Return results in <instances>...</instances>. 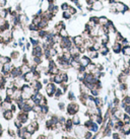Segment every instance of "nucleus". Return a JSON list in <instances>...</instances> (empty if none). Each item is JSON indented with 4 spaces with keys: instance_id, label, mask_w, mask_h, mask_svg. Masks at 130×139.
I'll use <instances>...</instances> for the list:
<instances>
[{
    "instance_id": "f257e3e1",
    "label": "nucleus",
    "mask_w": 130,
    "mask_h": 139,
    "mask_svg": "<svg viewBox=\"0 0 130 139\" xmlns=\"http://www.w3.org/2000/svg\"><path fill=\"white\" fill-rule=\"evenodd\" d=\"M113 6H114V8L116 9V11H117V13H118V14H119V13H121V14H125L126 12H129V11H130V7H129V5H128V4H126V3L123 2V1H120V0H118L117 2L114 3Z\"/></svg>"
},
{
    "instance_id": "f03ea898",
    "label": "nucleus",
    "mask_w": 130,
    "mask_h": 139,
    "mask_svg": "<svg viewBox=\"0 0 130 139\" xmlns=\"http://www.w3.org/2000/svg\"><path fill=\"white\" fill-rule=\"evenodd\" d=\"M79 111H80V106H79V104L76 102H70L66 106V114L68 116H70V117L78 114Z\"/></svg>"
},
{
    "instance_id": "7ed1b4c3",
    "label": "nucleus",
    "mask_w": 130,
    "mask_h": 139,
    "mask_svg": "<svg viewBox=\"0 0 130 139\" xmlns=\"http://www.w3.org/2000/svg\"><path fill=\"white\" fill-rule=\"evenodd\" d=\"M60 46L62 49H66V50H70V49L75 46L73 44V41H72V36H69L67 38H63V39H61L60 41Z\"/></svg>"
},
{
    "instance_id": "20e7f679",
    "label": "nucleus",
    "mask_w": 130,
    "mask_h": 139,
    "mask_svg": "<svg viewBox=\"0 0 130 139\" xmlns=\"http://www.w3.org/2000/svg\"><path fill=\"white\" fill-rule=\"evenodd\" d=\"M56 89H57V84H55L54 82L50 81L48 84L45 85V91L48 97H54Z\"/></svg>"
},
{
    "instance_id": "39448f33",
    "label": "nucleus",
    "mask_w": 130,
    "mask_h": 139,
    "mask_svg": "<svg viewBox=\"0 0 130 139\" xmlns=\"http://www.w3.org/2000/svg\"><path fill=\"white\" fill-rule=\"evenodd\" d=\"M32 56H37V57H43L44 58V49L42 45H38L32 48Z\"/></svg>"
},
{
    "instance_id": "423d86ee",
    "label": "nucleus",
    "mask_w": 130,
    "mask_h": 139,
    "mask_svg": "<svg viewBox=\"0 0 130 139\" xmlns=\"http://www.w3.org/2000/svg\"><path fill=\"white\" fill-rule=\"evenodd\" d=\"M86 131H87V129L85 126L77 125V126H75V128H74V134L76 135V137H78V138H81V137L85 138V134Z\"/></svg>"
},
{
    "instance_id": "0eeeda50",
    "label": "nucleus",
    "mask_w": 130,
    "mask_h": 139,
    "mask_svg": "<svg viewBox=\"0 0 130 139\" xmlns=\"http://www.w3.org/2000/svg\"><path fill=\"white\" fill-rule=\"evenodd\" d=\"M122 49H123V47H122L121 43L114 42L111 45V50H112V52L115 55H120L122 53Z\"/></svg>"
},
{
    "instance_id": "6e6552de",
    "label": "nucleus",
    "mask_w": 130,
    "mask_h": 139,
    "mask_svg": "<svg viewBox=\"0 0 130 139\" xmlns=\"http://www.w3.org/2000/svg\"><path fill=\"white\" fill-rule=\"evenodd\" d=\"M91 8H93V11H95V12H100V11H102L105 8L104 2H103L102 0H97V1H95L93 3Z\"/></svg>"
},
{
    "instance_id": "1a4fd4ad",
    "label": "nucleus",
    "mask_w": 130,
    "mask_h": 139,
    "mask_svg": "<svg viewBox=\"0 0 130 139\" xmlns=\"http://www.w3.org/2000/svg\"><path fill=\"white\" fill-rule=\"evenodd\" d=\"M72 41H73V44L76 47H80L82 45H85V39L81 36V34H78V35H75L72 37Z\"/></svg>"
},
{
    "instance_id": "9d476101",
    "label": "nucleus",
    "mask_w": 130,
    "mask_h": 139,
    "mask_svg": "<svg viewBox=\"0 0 130 139\" xmlns=\"http://www.w3.org/2000/svg\"><path fill=\"white\" fill-rule=\"evenodd\" d=\"M22 78H24L25 83H30V82H32L33 80H35V72L30 70L29 72H26L25 74L22 75Z\"/></svg>"
},
{
    "instance_id": "9b49d317",
    "label": "nucleus",
    "mask_w": 130,
    "mask_h": 139,
    "mask_svg": "<svg viewBox=\"0 0 130 139\" xmlns=\"http://www.w3.org/2000/svg\"><path fill=\"white\" fill-rule=\"evenodd\" d=\"M16 118L20 120V121L22 124H25L26 122L29 121L30 116H29V113H25V112L20 111V112L17 114V117H16Z\"/></svg>"
},
{
    "instance_id": "f8f14e48",
    "label": "nucleus",
    "mask_w": 130,
    "mask_h": 139,
    "mask_svg": "<svg viewBox=\"0 0 130 139\" xmlns=\"http://www.w3.org/2000/svg\"><path fill=\"white\" fill-rule=\"evenodd\" d=\"M80 65L83 66V67H86L89 64H90L91 62H93V60H91L89 56H87L86 54L85 55H81V57H80Z\"/></svg>"
},
{
    "instance_id": "ddd939ff",
    "label": "nucleus",
    "mask_w": 130,
    "mask_h": 139,
    "mask_svg": "<svg viewBox=\"0 0 130 139\" xmlns=\"http://www.w3.org/2000/svg\"><path fill=\"white\" fill-rule=\"evenodd\" d=\"M66 27H67V25H66V24H65V21L62 19V20H59L58 22H56V24H54V28H53V29H54V31L57 34H58L62 29H66Z\"/></svg>"
},
{
    "instance_id": "4468645a",
    "label": "nucleus",
    "mask_w": 130,
    "mask_h": 139,
    "mask_svg": "<svg viewBox=\"0 0 130 139\" xmlns=\"http://www.w3.org/2000/svg\"><path fill=\"white\" fill-rule=\"evenodd\" d=\"M110 51H111V48L109 46H105V45H102L100 50H99V53L100 55L104 56V57H107L109 54H110Z\"/></svg>"
},
{
    "instance_id": "2eb2a0df",
    "label": "nucleus",
    "mask_w": 130,
    "mask_h": 139,
    "mask_svg": "<svg viewBox=\"0 0 130 139\" xmlns=\"http://www.w3.org/2000/svg\"><path fill=\"white\" fill-rule=\"evenodd\" d=\"M50 22L51 21H49L47 20L46 18H42V20L39 24H38V28H39V31L40 29H48L49 28V25H50Z\"/></svg>"
},
{
    "instance_id": "dca6fc26",
    "label": "nucleus",
    "mask_w": 130,
    "mask_h": 139,
    "mask_svg": "<svg viewBox=\"0 0 130 139\" xmlns=\"http://www.w3.org/2000/svg\"><path fill=\"white\" fill-rule=\"evenodd\" d=\"M3 118H4L6 121H10V120H12L13 119V115H14V113L11 111V110H5V111H3Z\"/></svg>"
},
{
    "instance_id": "f3484780",
    "label": "nucleus",
    "mask_w": 130,
    "mask_h": 139,
    "mask_svg": "<svg viewBox=\"0 0 130 139\" xmlns=\"http://www.w3.org/2000/svg\"><path fill=\"white\" fill-rule=\"evenodd\" d=\"M128 78H129L128 75H126L123 72H121L119 75H118L117 79H118V82H119V83H127V82H128Z\"/></svg>"
},
{
    "instance_id": "a211bd4d",
    "label": "nucleus",
    "mask_w": 130,
    "mask_h": 139,
    "mask_svg": "<svg viewBox=\"0 0 130 139\" xmlns=\"http://www.w3.org/2000/svg\"><path fill=\"white\" fill-rule=\"evenodd\" d=\"M42 16H43V18H46V19L49 20V21H52V20L55 18L56 15H54V14H53L51 11L47 10V11H44V12H43V15H42Z\"/></svg>"
},
{
    "instance_id": "6ab92c4d",
    "label": "nucleus",
    "mask_w": 130,
    "mask_h": 139,
    "mask_svg": "<svg viewBox=\"0 0 130 139\" xmlns=\"http://www.w3.org/2000/svg\"><path fill=\"white\" fill-rule=\"evenodd\" d=\"M120 132H121V134L125 135V136L129 135L130 134V124H124V125L122 126Z\"/></svg>"
},
{
    "instance_id": "aec40b11",
    "label": "nucleus",
    "mask_w": 130,
    "mask_h": 139,
    "mask_svg": "<svg viewBox=\"0 0 130 139\" xmlns=\"http://www.w3.org/2000/svg\"><path fill=\"white\" fill-rule=\"evenodd\" d=\"M67 100L69 102H76L77 100V96H75V93L73 91H67Z\"/></svg>"
},
{
    "instance_id": "412c9836",
    "label": "nucleus",
    "mask_w": 130,
    "mask_h": 139,
    "mask_svg": "<svg viewBox=\"0 0 130 139\" xmlns=\"http://www.w3.org/2000/svg\"><path fill=\"white\" fill-rule=\"evenodd\" d=\"M63 95H64V92L62 91V88H61V87H57L56 91H55V95H54V99L57 100V101H59L61 97H62Z\"/></svg>"
},
{
    "instance_id": "4be33fe9",
    "label": "nucleus",
    "mask_w": 130,
    "mask_h": 139,
    "mask_svg": "<svg viewBox=\"0 0 130 139\" xmlns=\"http://www.w3.org/2000/svg\"><path fill=\"white\" fill-rule=\"evenodd\" d=\"M61 17H62L63 20H71L72 19V14L68 10L62 11V15H61Z\"/></svg>"
},
{
    "instance_id": "5701e85b",
    "label": "nucleus",
    "mask_w": 130,
    "mask_h": 139,
    "mask_svg": "<svg viewBox=\"0 0 130 139\" xmlns=\"http://www.w3.org/2000/svg\"><path fill=\"white\" fill-rule=\"evenodd\" d=\"M20 67V71H21V74L22 75L25 74L26 72H29V71H30V64H25V63H22V64Z\"/></svg>"
},
{
    "instance_id": "b1692460",
    "label": "nucleus",
    "mask_w": 130,
    "mask_h": 139,
    "mask_svg": "<svg viewBox=\"0 0 130 139\" xmlns=\"http://www.w3.org/2000/svg\"><path fill=\"white\" fill-rule=\"evenodd\" d=\"M42 18H43V16L42 15H38V14H34L33 15V18H32V21L30 22H33L34 24H39L40 22H41V20H42Z\"/></svg>"
},
{
    "instance_id": "393cba45",
    "label": "nucleus",
    "mask_w": 130,
    "mask_h": 139,
    "mask_svg": "<svg viewBox=\"0 0 130 139\" xmlns=\"http://www.w3.org/2000/svg\"><path fill=\"white\" fill-rule=\"evenodd\" d=\"M124 39L123 35H122V33L118 31L115 35H114V42H118V43H121V41Z\"/></svg>"
},
{
    "instance_id": "a878e982",
    "label": "nucleus",
    "mask_w": 130,
    "mask_h": 139,
    "mask_svg": "<svg viewBox=\"0 0 130 139\" xmlns=\"http://www.w3.org/2000/svg\"><path fill=\"white\" fill-rule=\"evenodd\" d=\"M109 21V18L107 17L106 15H101L99 16V24L100 25H106Z\"/></svg>"
},
{
    "instance_id": "bb28decb",
    "label": "nucleus",
    "mask_w": 130,
    "mask_h": 139,
    "mask_svg": "<svg viewBox=\"0 0 130 139\" xmlns=\"http://www.w3.org/2000/svg\"><path fill=\"white\" fill-rule=\"evenodd\" d=\"M100 125L95 122V121H94V123L91 124V126L90 127V131H91V132H95V133H97V132H99V130H100V127H99Z\"/></svg>"
},
{
    "instance_id": "cd10ccee",
    "label": "nucleus",
    "mask_w": 130,
    "mask_h": 139,
    "mask_svg": "<svg viewBox=\"0 0 130 139\" xmlns=\"http://www.w3.org/2000/svg\"><path fill=\"white\" fill-rule=\"evenodd\" d=\"M58 35H59V37L61 38V39H63V38L69 37L70 34H69V32L67 31V29H61V31L58 33Z\"/></svg>"
},
{
    "instance_id": "c85d7f7f",
    "label": "nucleus",
    "mask_w": 130,
    "mask_h": 139,
    "mask_svg": "<svg viewBox=\"0 0 130 139\" xmlns=\"http://www.w3.org/2000/svg\"><path fill=\"white\" fill-rule=\"evenodd\" d=\"M68 11H69V12L72 14V16H73V15H76V14H78V12H79V10L76 8V6H74L73 4H70Z\"/></svg>"
},
{
    "instance_id": "c756f323",
    "label": "nucleus",
    "mask_w": 130,
    "mask_h": 139,
    "mask_svg": "<svg viewBox=\"0 0 130 139\" xmlns=\"http://www.w3.org/2000/svg\"><path fill=\"white\" fill-rule=\"evenodd\" d=\"M20 57V53L18 51H12L10 53V58L11 60H18Z\"/></svg>"
},
{
    "instance_id": "7c9ffc66",
    "label": "nucleus",
    "mask_w": 130,
    "mask_h": 139,
    "mask_svg": "<svg viewBox=\"0 0 130 139\" xmlns=\"http://www.w3.org/2000/svg\"><path fill=\"white\" fill-rule=\"evenodd\" d=\"M71 119H72V122H73V125H74V126L80 125V117H79L77 114L74 115V116H72Z\"/></svg>"
},
{
    "instance_id": "2f4dec72",
    "label": "nucleus",
    "mask_w": 130,
    "mask_h": 139,
    "mask_svg": "<svg viewBox=\"0 0 130 139\" xmlns=\"http://www.w3.org/2000/svg\"><path fill=\"white\" fill-rule=\"evenodd\" d=\"M122 54H123V56L130 57V45L123 47V49H122Z\"/></svg>"
},
{
    "instance_id": "473e14b6",
    "label": "nucleus",
    "mask_w": 130,
    "mask_h": 139,
    "mask_svg": "<svg viewBox=\"0 0 130 139\" xmlns=\"http://www.w3.org/2000/svg\"><path fill=\"white\" fill-rule=\"evenodd\" d=\"M121 120L124 124H130V116L128 114H126V113H123V116H122Z\"/></svg>"
},
{
    "instance_id": "72a5a7b5",
    "label": "nucleus",
    "mask_w": 130,
    "mask_h": 139,
    "mask_svg": "<svg viewBox=\"0 0 130 139\" xmlns=\"http://www.w3.org/2000/svg\"><path fill=\"white\" fill-rule=\"evenodd\" d=\"M28 29L30 32H37V31H39V28H38L37 24H34L33 22H30L28 25Z\"/></svg>"
},
{
    "instance_id": "f704fd0d",
    "label": "nucleus",
    "mask_w": 130,
    "mask_h": 139,
    "mask_svg": "<svg viewBox=\"0 0 130 139\" xmlns=\"http://www.w3.org/2000/svg\"><path fill=\"white\" fill-rule=\"evenodd\" d=\"M89 21L93 22L95 25H99V16L98 15H90L89 18Z\"/></svg>"
},
{
    "instance_id": "c9c22d12",
    "label": "nucleus",
    "mask_w": 130,
    "mask_h": 139,
    "mask_svg": "<svg viewBox=\"0 0 130 139\" xmlns=\"http://www.w3.org/2000/svg\"><path fill=\"white\" fill-rule=\"evenodd\" d=\"M90 95L93 96L94 97L100 96V89H98V88H93V89H90Z\"/></svg>"
},
{
    "instance_id": "e433bc0d",
    "label": "nucleus",
    "mask_w": 130,
    "mask_h": 139,
    "mask_svg": "<svg viewBox=\"0 0 130 139\" xmlns=\"http://www.w3.org/2000/svg\"><path fill=\"white\" fill-rule=\"evenodd\" d=\"M25 129H26V131H28L29 133H30V134H34V133L36 132V131H38V130H37V129H36L35 127H34L30 123L29 124L28 126H25Z\"/></svg>"
},
{
    "instance_id": "4c0bfd02",
    "label": "nucleus",
    "mask_w": 130,
    "mask_h": 139,
    "mask_svg": "<svg viewBox=\"0 0 130 139\" xmlns=\"http://www.w3.org/2000/svg\"><path fill=\"white\" fill-rule=\"evenodd\" d=\"M49 112H50V108H49V105H44V106H42V111H41L42 114H44L45 116H47V115L49 114Z\"/></svg>"
},
{
    "instance_id": "58836bf2",
    "label": "nucleus",
    "mask_w": 130,
    "mask_h": 139,
    "mask_svg": "<svg viewBox=\"0 0 130 139\" xmlns=\"http://www.w3.org/2000/svg\"><path fill=\"white\" fill-rule=\"evenodd\" d=\"M69 6H70V3L69 2H62L60 5V9L62 11H66L69 9Z\"/></svg>"
},
{
    "instance_id": "ea45409f",
    "label": "nucleus",
    "mask_w": 130,
    "mask_h": 139,
    "mask_svg": "<svg viewBox=\"0 0 130 139\" xmlns=\"http://www.w3.org/2000/svg\"><path fill=\"white\" fill-rule=\"evenodd\" d=\"M0 61H1L3 64H5V63H9V62H11L12 60H11V58H10V56H1L0 57Z\"/></svg>"
},
{
    "instance_id": "a19ab883",
    "label": "nucleus",
    "mask_w": 130,
    "mask_h": 139,
    "mask_svg": "<svg viewBox=\"0 0 130 139\" xmlns=\"http://www.w3.org/2000/svg\"><path fill=\"white\" fill-rule=\"evenodd\" d=\"M14 87H6L5 88V93H6V96H12L13 92H14Z\"/></svg>"
},
{
    "instance_id": "79ce46f5",
    "label": "nucleus",
    "mask_w": 130,
    "mask_h": 139,
    "mask_svg": "<svg viewBox=\"0 0 130 139\" xmlns=\"http://www.w3.org/2000/svg\"><path fill=\"white\" fill-rule=\"evenodd\" d=\"M41 111H42L41 105H35V106L33 107V112L35 113V114H39V113H41Z\"/></svg>"
},
{
    "instance_id": "37998d69",
    "label": "nucleus",
    "mask_w": 130,
    "mask_h": 139,
    "mask_svg": "<svg viewBox=\"0 0 130 139\" xmlns=\"http://www.w3.org/2000/svg\"><path fill=\"white\" fill-rule=\"evenodd\" d=\"M57 107H58V109L61 112H63V111L66 110V105H65L64 102H59L58 104H57Z\"/></svg>"
},
{
    "instance_id": "c03bdc74",
    "label": "nucleus",
    "mask_w": 130,
    "mask_h": 139,
    "mask_svg": "<svg viewBox=\"0 0 130 139\" xmlns=\"http://www.w3.org/2000/svg\"><path fill=\"white\" fill-rule=\"evenodd\" d=\"M60 87L62 88L64 93H66L68 91V89H69V84L68 83H62V84H60Z\"/></svg>"
},
{
    "instance_id": "a18cd8bd",
    "label": "nucleus",
    "mask_w": 130,
    "mask_h": 139,
    "mask_svg": "<svg viewBox=\"0 0 130 139\" xmlns=\"http://www.w3.org/2000/svg\"><path fill=\"white\" fill-rule=\"evenodd\" d=\"M22 125H24V124H22L20 121V120H18L17 118L16 119H15L14 120V126L15 127H16V128L17 129H20V128H21V127H22Z\"/></svg>"
},
{
    "instance_id": "49530a36",
    "label": "nucleus",
    "mask_w": 130,
    "mask_h": 139,
    "mask_svg": "<svg viewBox=\"0 0 130 139\" xmlns=\"http://www.w3.org/2000/svg\"><path fill=\"white\" fill-rule=\"evenodd\" d=\"M93 132L91 131H90V130H87L86 132H85V139H91L93 138Z\"/></svg>"
},
{
    "instance_id": "de8ad7c7",
    "label": "nucleus",
    "mask_w": 130,
    "mask_h": 139,
    "mask_svg": "<svg viewBox=\"0 0 130 139\" xmlns=\"http://www.w3.org/2000/svg\"><path fill=\"white\" fill-rule=\"evenodd\" d=\"M7 4V0H0V8L5 7Z\"/></svg>"
},
{
    "instance_id": "09e8293b",
    "label": "nucleus",
    "mask_w": 130,
    "mask_h": 139,
    "mask_svg": "<svg viewBox=\"0 0 130 139\" xmlns=\"http://www.w3.org/2000/svg\"><path fill=\"white\" fill-rule=\"evenodd\" d=\"M94 2H95V0H85V5H87V6H91Z\"/></svg>"
},
{
    "instance_id": "8fccbe9b",
    "label": "nucleus",
    "mask_w": 130,
    "mask_h": 139,
    "mask_svg": "<svg viewBox=\"0 0 130 139\" xmlns=\"http://www.w3.org/2000/svg\"><path fill=\"white\" fill-rule=\"evenodd\" d=\"M121 135H122V134L117 133V132H116V133H114V134H113V139H121V137H120Z\"/></svg>"
},
{
    "instance_id": "3c124183",
    "label": "nucleus",
    "mask_w": 130,
    "mask_h": 139,
    "mask_svg": "<svg viewBox=\"0 0 130 139\" xmlns=\"http://www.w3.org/2000/svg\"><path fill=\"white\" fill-rule=\"evenodd\" d=\"M37 139H48V136H46V135H44V134H41L37 137Z\"/></svg>"
},
{
    "instance_id": "603ef678",
    "label": "nucleus",
    "mask_w": 130,
    "mask_h": 139,
    "mask_svg": "<svg viewBox=\"0 0 130 139\" xmlns=\"http://www.w3.org/2000/svg\"><path fill=\"white\" fill-rule=\"evenodd\" d=\"M8 133H9V135H10V136H14V135H15V132H14L13 130H11L10 128L8 129Z\"/></svg>"
},
{
    "instance_id": "864d4df0",
    "label": "nucleus",
    "mask_w": 130,
    "mask_h": 139,
    "mask_svg": "<svg viewBox=\"0 0 130 139\" xmlns=\"http://www.w3.org/2000/svg\"><path fill=\"white\" fill-rule=\"evenodd\" d=\"M2 133H3V128H2L1 124H0V136H1V135H2Z\"/></svg>"
},
{
    "instance_id": "5fc2aeb1",
    "label": "nucleus",
    "mask_w": 130,
    "mask_h": 139,
    "mask_svg": "<svg viewBox=\"0 0 130 139\" xmlns=\"http://www.w3.org/2000/svg\"><path fill=\"white\" fill-rule=\"evenodd\" d=\"M128 63H129V65H130V57H129V59H128Z\"/></svg>"
},
{
    "instance_id": "6e6d98bb",
    "label": "nucleus",
    "mask_w": 130,
    "mask_h": 139,
    "mask_svg": "<svg viewBox=\"0 0 130 139\" xmlns=\"http://www.w3.org/2000/svg\"><path fill=\"white\" fill-rule=\"evenodd\" d=\"M62 139H68V137H63Z\"/></svg>"
},
{
    "instance_id": "4d7b16f0",
    "label": "nucleus",
    "mask_w": 130,
    "mask_h": 139,
    "mask_svg": "<svg viewBox=\"0 0 130 139\" xmlns=\"http://www.w3.org/2000/svg\"><path fill=\"white\" fill-rule=\"evenodd\" d=\"M128 5H129V7H130V0H129V3H128Z\"/></svg>"
},
{
    "instance_id": "13d9d810",
    "label": "nucleus",
    "mask_w": 130,
    "mask_h": 139,
    "mask_svg": "<svg viewBox=\"0 0 130 139\" xmlns=\"http://www.w3.org/2000/svg\"><path fill=\"white\" fill-rule=\"evenodd\" d=\"M95 1H97V0H95Z\"/></svg>"
}]
</instances>
